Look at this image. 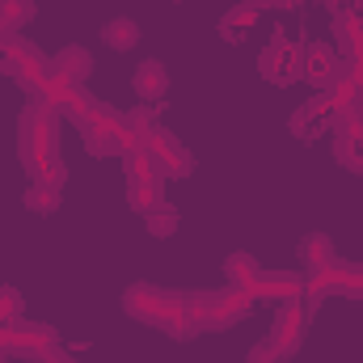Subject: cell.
<instances>
[{
  "instance_id": "obj_12",
  "label": "cell",
  "mask_w": 363,
  "mask_h": 363,
  "mask_svg": "<svg viewBox=\"0 0 363 363\" xmlns=\"http://www.w3.org/2000/svg\"><path fill=\"white\" fill-rule=\"evenodd\" d=\"M43 101H47V106H51L55 114L72 118L77 127H81V123H85L89 114H97V106H101V101H97V97H93L89 89H85V85H68V81H51Z\"/></svg>"
},
{
  "instance_id": "obj_10",
  "label": "cell",
  "mask_w": 363,
  "mask_h": 363,
  "mask_svg": "<svg viewBox=\"0 0 363 363\" xmlns=\"http://www.w3.org/2000/svg\"><path fill=\"white\" fill-rule=\"evenodd\" d=\"M287 131H291L296 140H304V144H313V140H321L325 131H334V106H330V93H313L304 106H296L291 118H287Z\"/></svg>"
},
{
  "instance_id": "obj_8",
  "label": "cell",
  "mask_w": 363,
  "mask_h": 363,
  "mask_svg": "<svg viewBox=\"0 0 363 363\" xmlns=\"http://www.w3.org/2000/svg\"><path fill=\"white\" fill-rule=\"evenodd\" d=\"M300 81H308L317 93H330L342 81V55L325 43H304L300 47Z\"/></svg>"
},
{
  "instance_id": "obj_6",
  "label": "cell",
  "mask_w": 363,
  "mask_h": 363,
  "mask_svg": "<svg viewBox=\"0 0 363 363\" xmlns=\"http://www.w3.org/2000/svg\"><path fill=\"white\" fill-rule=\"evenodd\" d=\"M178 304H182V291H161V287H152V283H131L127 296H123L127 317H135V321H144V325H152V330H157Z\"/></svg>"
},
{
  "instance_id": "obj_26",
  "label": "cell",
  "mask_w": 363,
  "mask_h": 363,
  "mask_svg": "<svg viewBox=\"0 0 363 363\" xmlns=\"http://www.w3.org/2000/svg\"><path fill=\"white\" fill-rule=\"evenodd\" d=\"M21 313H26L21 291H17L13 283H0V325H17V321H26Z\"/></svg>"
},
{
  "instance_id": "obj_3",
  "label": "cell",
  "mask_w": 363,
  "mask_h": 363,
  "mask_svg": "<svg viewBox=\"0 0 363 363\" xmlns=\"http://www.w3.org/2000/svg\"><path fill=\"white\" fill-rule=\"evenodd\" d=\"M81 135H85L93 157H127L140 144V135L127 127V114H114L106 106H97V114L81 123Z\"/></svg>"
},
{
  "instance_id": "obj_20",
  "label": "cell",
  "mask_w": 363,
  "mask_h": 363,
  "mask_svg": "<svg viewBox=\"0 0 363 363\" xmlns=\"http://www.w3.org/2000/svg\"><path fill=\"white\" fill-rule=\"evenodd\" d=\"M123 178H127V182H161L165 174H161V165L148 157V148H144V144H135V148L123 157Z\"/></svg>"
},
{
  "instance_id": "obj_24",
  "label": "cell",
  "mask_w": 363,
  "mask_h": 363,
  "mask_svg": "<svg viewBox=\"0 0 363 363\" xmlns=\"http://www.w3.org/2000/svg\"><path fill=\"white\" fill-rule=\"evenodd\" d=\"M157 203H165V178L161 182H127V207L131 211H148V207H157Z\"/></svg>"
},
{
  "instance_id": "obj_27",
  "label": "cell",
  "mask_w": 363,
  "mask_h": 363,
  "mask_svg": "<svg viewBox=\"0 0 363 363\" xmlns=\"http://www.w3.org/2000/svg\"><path fill=\"white\" fill-rule=\"evenodd\" d=\"M291 351H283L274 338H262L258 347H250V363H287Z\"/></svg>"
},
{
  "instance_id": "obj_15",
  "label": "cell",
  "mask_w": 363,
  "mask_h": 363,
  "mask_svg": "<svg viewBox=\"0 0 363 363\" xmlns=\"http://www.w3.org/2000/svg\"><path fill=\"white\" fill-rule=\"evenodd\" d=\"M334 47L342 51V64H363V21L355 9L334 17Z\"/></svg>"
},
{
  "instance_id": "obj_28",
  "label": "cell",
  "mask_w": 363,
  "mask_h": 363,
  "mask_svg": "<svg viewBox=\"0 0 363 363\" xmlns=\"http://www.w3.org/2000/svg\"><path fill=\"white\" fill-rule=\"evenodd\" d=\"M342 296H351V300H363V262L347 267V291H342Z\"/></svg>"
},
{
  "instance_id": "obj_19",
  "label": "cell",
  "mask_w": 363,
  "mask_h": 363,
  "mask_svg": "<svg viewBox=\"0 0 363 363\" xmlns=\"http://www.w3.org/2000/svg\"><path fill=\"white\" fill-rule=\"evenodd\" d=\"M178 224H182V211L174 203H157V207L144 211V228H148V237H157V241H169V237L178 233Z\"/></svg>"
},
{
  "instance_id": "obj_7",
  "label": "cell",
  "mask_w": 363,
  "mask_h": 363,
  "mask_svg": "<svg viewBox=\"0 0 363 363\" xmlns=\"http://www.w3.org/2000/svg\"><path fill=\"white\" fill-rule=\"evenodd\" d=\"M140 144L148 148V157L161 165L165 178H190V174H194V157H190V148L182 144L174 131H165V127H148V131L140 135Z\"/></svg>"
},
{
  "instance_id": "obj_23",
  "label": "cell",
  "mask_w": 363,
  "mask_h": 363,
  "mask_svg": "<svg viewBox=\"0 0 363 363\" xmlns=\"http://www.w3.org/2000/svg\"><path fill=\"white\" fill-rule=\"evenodd\" d=\"M34 13H38L34 0H0V30L17 34V30H26L34 21Z\"/></svg>"
},
{
  "instance_id": "obj_11",
  "label": "cell",
  "mask_w": 363,
  "mask_h": 363,
  "mask_svg": "<svg viewBox=\"0 0 363 363\" xmlns=\"http://www.w3.org/2000/svg\"><path fill=\"white\" fill-rule=\"evenodd\" d=\"M254 304L258 300H271V304H283V300H296L304 291V274L300 271H258L245 287H241Z\"/></svg>"
},
{
  "instance_id": "obj_16",
  "label": "cell",
  "mask_w": 363,
  "mask_h": 363,
  "mask_svg": "<svg viewBox=\"0 0 363 363\" xmlns=\"http://www.w3.org/2000/svg\"><path fill=\"white\" fill-rule=\"evenodd\" d=\"M93 72V55L85 47H64L51 60V81H68V85H85Z\"/></svg>"
},
{
  "instance_id": "obj_1",
  "label": "cell",
  "mask_w": 363,
  "mask_h": 363,
  "mask_svg": "<svg viewBox=\"0 0 363 363\" xmlns=\"http://www.w3.org/2000/svg\"><path fill=\"white\" fill-rule=\"evenodd\" d=\"M17 157L30 178H47L64 186V161H60V114L47 101H30L17 123Z\"/></svg>"
},
{
  "instance_id": "obj_18",
  "label": "cell",
  "mask_w": 363,
  "mask_h": 363,
  "mask_svg": "<svg viewBox=\"0 0 363 363\" xmlns=\"http://www.w3.org/2000/svg\"><path fill=\"white\" fill-rule=\"evenodd\" d=\"M26 211H34V216H55V211H60V182H47V178L30 182V190H26Z\"/></svg>"
},
{
  "instance_id": "obj_29",
  "label": "cell",
  "mask_w": 363,
  "mask_h": 363,
  "mask_svg": "<svg viewBox=\"0 0 363 363\" xmlns=\"http://www.w3.org/2000/svg\"><path fill=\"white\" fill-rule=\"evenodd\" d=\"M38 363H81V359H72L68 351H60V347H55V351H47V355H43Z\"/></svg>"
},
{
  "instance_id": "obj_25",
  "label": "cell",
  "mask_w": 363,
  "mask_h": 363,
  "mask_svg": "<svg viewBox=\"0 0 363 363\" xmlns=\"http://www.w3.org/2000/svg\"><path fill=\"white\" fill-rule=\"evenodd\" d=\"M300 258L308 262V271H317V267L334 262L338 254H334V245H330V237H325V233H308V237L300 241Z\"/></svg>"
},
{
  "instance_id": "obj_5",
  "label": "cell",
  "mask_w": 363,
  "mask_h": 363,
  "mask_svg": "<svg viewBox=\"0 0 363 363\" xmlns=\"http://www.w3.org/2000/svg\"><path fill=\"white\" fill-rule=\"evenodd\" d=\"M334 157L342 169L363 174V101L334 110Z\"/></svg>"
},
{
  "instance_id": "obj_4",
  "label": "cell",
  "mask_w": 363,
  "mask_h": 363,
  "mask_svg": "<svg viewBox=\"0 0 363 363\" xmlns=\"http://www.w3.org/2000/svg\"><path fill=\"white\" fill-rule=\"evenodd\" d=\"M4 72H13V81L30 93L34 101L47 97V85H51V60H47L34 43H26V38L13 34V43H9V60H4Z\"/></svg>"
},
{
  "instance_id": "obj_13",
  "label": "cell",
  "mask_w": 363,
  "mask_h": 363,
  "mask_svg": "<svg viewBox=\"0 0 363 363\" xmlns=\"http://www.w3.org/2000/svg\"><path fill=\"white\" fill-rule=\"evenodd\" d=\"M304 330H308V308H304V300H300V296H296V300H283V304L274 308L271 338L283 351H296V347L304 342Z\"/></svg>"
},
{
  "instance_id": "obj_31",
  "label": "cell",
  "mask_w": 363,
  "mask_h": 363,
  "mask_svg": "<svg viewBox=\"0 0 363 363\" xmlns=\"http://www.w3.org/2000/svg\"><path fill=\"white\" fill-rule=\"evenodd\" d=\"M0 363H9V359H4V351H0Z\"/></svg>"
},
{
  "instance_id": "obj_14",
  "label": "cell",
  "mask_w": 363,
  "mask_h": 363,
  "mask_svg": "<svg viewBox=\"0 0 363 363\" xmlns=\"http://www.w3.org/2000/svg\"><path fill=\"white\" fill-rule=\"evenodd\" d=\"M262 9H271V0H241V4H233V9L220 17V38H224V43H245L250 30L258 26V13H262Z\"/></svg>"
},
{
  "instance_id": "obj_22",
  "label": "cell",
  "mask_w": 363,
  "mask_h": 363,
  "mask_svg": "<svg viewBox=\"0 0 363 363\" xmlns=\"http://www.w3.org/2000/svg\"><path fill=\"white\" fill-rule=\"evenodd\" d=\"M258 271H262V267H258V258H254L250 250H233V254L224 258V283H228V287H245Z\"/></svg>"
},
{
  "instance_id": "obj_17",
  "label": "cell",
  "mask_w": 363,
  "mask_h": 363,
  "mask_svg": "<svg viewBox=\"0 0 363 363\" xmlns=\"http://www.w3.org/2000/svg\"><path fill=\"white\" fill-rule=\"evenodd\" d=\"M131 85H135V97L140 101H157V97H165V89H169V68L161 60H144L135 68Z\"/></svg>"
},
{
  "instance_id": "obj_2",
  "label": "cell",
  "mask_w": 363,
  "mask_h": 363,
  "mask_svg": "<svg viewBox=\"0 0 363 363\" xmlns=\"http://www.w3.org/2000/svg\"><path fill=\"white\" fill-rule=\"evenodd\" d=\"M186 308L199 321V330H233L241 317H250L254 300L241 287H224V291H190Z\"/></svg>"
},
{
  "instance_id": "obj_9",
  "label": "cell",
  "mask_w": 363,
  "mask_h": 363,
  "mask_svg": "<svg viewBox=\"0 0 363 363\" xmlns=\"http://www.w3.org/2000/svg\"><path fill=\"white\" fill-rule=\"evenodd\" d=\"M258 72L271 85H296L300 81V47L291 38L274 34L271 43L262 47V55H258Z\"/></svg>"
},
{
  "instance_id": "obj_30",
  "label": "cell",
  "mask_w": 363,
  "mask_h": 363,
  "mask_svg": "<svg viewBox=\"0 0 363 363\" xmlns=\"http://www.w3.org/2000/svg\"><path fill=\"white\" fill-rule=\"evenodd\" d=\"M355 17L363 21V0H355Z\"/></svg>"
},
{
  "instance_id": "obj_21",
  "label": "cell",
  "mask_w": 363,
  "mask_h": 363,
  "mask_svg": "<svg viewBox=\"0 0 363 363\" xmlns=\"http://www.w3.org/2000/svg\"><path fill=\"white\" fill-rule=\"evenodd\" d=\"M101 43H106L110 51H131V47L140 43V26H135L131 17H110V21L101 26Z\"/></svg>"
}]
</instances>
